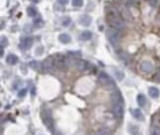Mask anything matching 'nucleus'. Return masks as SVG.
Wrapping results in <instances>:
<instances>
[{"label":"nucleus","instance_id":"f257e3e1","mask_svg":"<svg viewBox=\"0 0 160 135\" xmlns=\"http://www.w3.org/2000/svg\"><path fill=\"white\" fill-rule=\"evenodd\" d=\"M107 20H108V23H109L111 27L115 30H118V31L125 30L126 27V21L122 18L121 13L119 12L116 8H112L111 10H109L108 16H107Z\"/></svg>","mask_w":160,"mask_h":135},{"label":"nucleus","instance_id":"f03ea898","mask_svg":"<svg viewBox=\"0 0 160 135\" xmlns=\"http://www.w3.org/2000/svg\"><path fill=\"white\" fill-rule=\"evenodd\" d=\"M41 117L44 123L47 126L50 131L54 132V118H53V114H51V111L49 108H44L42 111V114H41Z\"/></svg>","mask_w":160,"mask_h":135},{"label":"nucleus","instance_id":"7ed1b4c3","mask_svg":"<svg viewBox=\"0 0 160 135\" xmlns=\"http://www.w3.org/2000/svg\"><path fill=\"white\" fill-rule=\"evenodd\" d=\"M98 80H99L100 83H101L103 86H105V87L108 88V89H113V88L116 87V83H115V81L112 79V78L106 72H103V71L99 73Z\"/></svg>","mask_w":160,"mask_h":135},{"label":"nucleus","instance_id":"20e7f679","mask_svg":"<svg viewBox=\"0 0 160 135\" xmlns=\"http://www.w3.org/2000/svg\"><path fill=\"white\" fill-rule=\"evenodd\" d=\"M69 65V59L63 54H58L54 58V67L58 70H65Z\"/></svg>","mask_w":160,"mask_h":135},{"label":"nucleus","instance_id":"39448f33","mask_svg":"<svg viewBox=\"0 0 160 135\" xmlns=\"http://www.w3.org/2000/svg\"><path fill=\"white\" fill-rule=\"evenodd\" d=\"M106 36L108 37V40H109V42L113 44L114 47H117L119 43H120L121 36H120V33H119L118 30H115V29L108 30V31L106 32Z\"/></svg>","mask_w":160,"mask_h":135},{"label":"nucleus","instance_id":"423d86ee","mask_svg":"<svg viewBox=\"0 0 160 135\" xmlns=\"http://www.w3.org/2000/svg\"><path fill=\"white\" fill-rule=\"evenodd\" d=\"M54 67V58L53 56H47L42 63V70L44 72H49V71L53 70Z\"/></svg>","mask_w":160,"mask_h":135},{"label":"nucleus","instance_id":"0eeeda50","mask_svg":"<svg viewBox=\"0 0 160 135\" xmlns=\"http://www.w3.org/2000/svg\"><path fill=\"white\" fill-rule=\"evenodd\" d=\"M112 111L117 118H122L124 117V106H122V104H112Z\"/></svg>","mask_w":160,"mask_h":135},{"label":"nucleus","instance_id":"6e6552de","mask_svg":"<svg viewBox=\"0 0 160 135\" xmlns=\"http://www.w3.org/2000/svg\"><path fill=\"white\" fill-rule=\"evenodd\" d=\"M111 103L112 104H122L124 100H122V96L119 90H116L111 94Z\"/></svg>","mask_w":160,"mask_h":135},{"label":"nucleus","instance_id":"1a4fd4ad","mask_svg":"<svg viewBox=\"0 0 160 135\" xmlns=\"http://www.w3.org/2000/svg\"><path fill=\"white\" fill-rule=\"evenodd\" d=\"M140 70L144 73H151L153 71V64L150 61L144 60L140 64Z\"/></svg>","mask_w":160,"mask_h":135},{"label":"nucleus","instance_id":"9d476101","mask_svg":"<svg viewBox=\"0 0 160 135\" xmlns=\"http://www.w3.org/2000/svg\"><path fill=\"white\" fill-rule=\"evenodd\" d=\"M33 46V39L30 37H26L23 40H21L20 43V47L23 48V50H29L30 47Z\"/></svg>","mask_w":160,"mask_h":135},{"label":"nucleus","instance_id":"9b49d317","mask_svg":"<svg viewBox=\"0 0 160 135\" xmlns=\"http://www.w3.org/2000/svg\"><path fill=\"white\" fill-rule=\"evenodd\" d=\"M92 22V18L90 16H88V15H82L80 18H79V23L80 25H82L83 27H88V26H90Z\"/></svg>","mask_w":160,"mask_h":135},{"label":"nucleus","instance_id":"f8f14e48","mask_svg":"<svg viewBox=\"0 0 160 135\" xmlns=\"http://www.w3.org/2000/svg\"><path fill=\"white\" fill-rule=\"evenodd\" d=\"M75 66L79 71H84L87 69L88 63L85 60H83V59H78V60H76V62H75Z\"/></svg>","mask_w":160,"mask_h":135},{"label":"nucleus","instance_id":"ddd939ff","mask_svg":"<svg viewBox=\"0 0 160 135\" xmlns=\"http://www.w3.org/2000/svg\"><path fill=\"white\" fill-rule=\"evenodd\" d=\"M151 124L152 127H160V112H156L151 117Z\"/></svg>","mask_w":160,"mask_h":135},{"label":"nucleus","instance_id":"4468645a","mask_svg":"<svg viewBox=\"0 0 160 135\" xmlns=\"http://www.w3.org/2000/svg\"><path fill=\"white\" fill-rule=\"evenodd\" d=\"M121 16L122 18L124 19L125 21H129V20H132V15H131V12L126 8V7H122V10H121Z\"/></svg>","mask_w":160,"mask_h":135},{"label":"nucleus","instance_id":"2eb2a0df","mask_svg":"<svg viewBox=\"0 0 160 135\" xmlns=\"http://www.w3.org/2000/svg\"><path fill=\"white\" fill-rule=\"evenodd\" d=\"M132 114L133 117H135L136 119H137V121H142L144 119L142 112H141V111L139 110V108H135V110H132Z\"/></svg>","mask_w":160,"mask_h":135},{"label":"nucleus","instance_id":"dca6fc26","mask_svg":"<svg viewBox=\"0 0 160 135\" xmlns=\"http://www.w3.org/2000/svg\"><path fill=\"white\" fill-rule=\"evenodd\" d=\"M58 40H59V42L62 43H70V40H71V37H70L68 34H61V35H59Z\"/></svg>","mask_w":160,"mask_h":135},{"label":"nucleus","instance_id":"f3484780","mask_svg":"<svg viewBox=\"0 0 160 135\" xmlns=\"http://www.w3.org/2000/svg\"><path fill=\"white\" fill-rule=\"evenodd\" d=\"M6 61H7V63H8V64H11V65L16 64V63L18 62V57H17V55H15V54H13V53L9 54L8 56H7Z\"/></svg>","mask_w":160,"mask_h":135},{"label":"nucleus","instance_id":"a211bd4d","mask_svg":"<svg viewBox=\"0 0 160 135\" xmlns=\"http://www.w3.org/2000/svg\"><path fill=\"white\" fill-rule=\"evenodd\" d=\"M148 94H149V96L151 97V98L157 99L159 97V90L155 87H150L149 90H148Z\"/></svg>","mask_w":160,"mask_h":135},{"label":"nucleus","instance_id":"6ab92c4d","mask_svg":"<svg viewBox=\"0 0 160 135\" xmlns=\"http://www.w3.org/2000/svg\"><path fill=\"white\" fill-rule=\"evenodd\" d=\"M136 101L139 107H144L146 104V98H145V96L142 95V94H139V95L137 96Z\"/></svg>","mask_w":160,"mask_h":135},{"label":"nucleus","instance_id":"aec40b11","mask_svg":"<svg viewBox=\"0 0 160 135\" xmlns=\"http://www.w3.org/2000/svg\"><path fill=\"white\" fill-rule=\"evenodd\" d=\"M91 37H92V33L90 31H84L80 35V39L82 40H91Z\"/></svg>","mask_w":160,"mask_h":135},{"label":"nucleus","instance_id":"412c9836","mask_svg":"<svg viewBox=\"0 0 160 135\" xmlns=\"http://www.w3.org/2000/svg\"><path fill=\"white\" fill-rule=\"evenodd\" d=\"M114 74H115V76L117 77V79H118L119 81H121V80L124 79V73H122L121 70L114 69Z\"/></svg>","mask_w":160,"mask_h":135},{"label":"nucleus","instance_id":"4be33fe9","mask_svg":"<svg viewBox=\"0 0 160 135\" xmlns=\"http://www.w3.org/2000/svg\"><path fill=\"white\" fill-rule=\"evenodd\" d=\"M27 13H28V15L30 17H35L37 15V10L34 8V7L30 6L27 8Z\"/></svg>","mask_w":160,"mask_h":135},{"label":"nucleus","instance_id":"5701e85b","mask_svg":"<svg viewBox=\"0 0 160 135\" xmlns=\"http://www.w3.org/2000/svg\"><path fill=\"white\" fill-rule=\"evenodd\" d=\"M34 26L36 28H42L43 26H44V21L42 20L41 18H38V19H35V21H34Z\"/></svg>","mask_w":160,"mask_h":135},{"label":"nucleus","instance_id":"b1692460","mask_svg":"<svg viewBox=\"0 0 160 135\" xmlns=\"http://www.w3.org/2000/svg\"><path fill=\"white\" fill-rule=\"evenodd\" d=\"M70 22H71V19L69 17H63L61 19V25L63 27H67V26L70 24Z\"/></svg>","mask_w":160,"mask_h":135},{"label":"nucleus","instance_id":"393cba45","mask_svg":"<svg viewBox=\"0 0 160 135\" xmlns=\"http://www.w3.org/2000/svg\"><path fill=\"white\" fill-rule=\"evenodd\" d=\"M95 135H111V132H110L109 129H107V128H102V129H100Z\"/></svg>","mask_w":160,"mask_h":135},{"label":"nucleus","instance_id":"a878e982","mask_svg":"<svg viewBox=\"0 0 160 135\" xmlns=\"http://www.w3.org/2000/svg\"><path fill=\"white\" fill-rule=\"evenodd\" d=\"M129 132H131L132 135H136V134H137L139 133V128H137L136 126H135V125H131L129 126Z\"/></svg>","mask_w":160,"mask_h":135},{"label":"nucleus","instance_id":"bb28decb","mask_svg":"<svg viewBox=\"0 0 160 135\" xmlns=\"http://www.w3.org/2000/svg\"><path fill=\"white\" fill-rule=\"evenodd\" d=\"M72 5L75 7H81L83 5V0H72Z\"/></svg>","mask_w":160,"mask_h":135},{"label":"nucleus","instance_id":"cd10ccee","mask_svg":"<svg viewBox=\"0 0 160 135\" xmlns=\"http://www.w3.org/2000/svg\"><path fill=\"white\" fill-rule=\"evenodd\" d=\"M7 44H8V40H7L6 37L2 36V37H1V47H6Z\"/></svg>","mask_w":160,"mask_h":135},{"label":"nucleus","instance_id":"c85d7f7f","mask_svg":"<svg viewBox=\"0 0 160 135\" xmlns=\"http://www.w3.org/2000/svg\"><path fill=\"white\" fill-rule=\"evenodd\" d=\"M26 95H27V89H22L19 91V93H18V97H19V98H24Z\"/></svg>","mask_w":160,"mask_h":135},{"label":"nucleus","instance_id":"c756f323","mask_svg":"<svg viewBox=\"0 0 160 135\" xmlns=\"http://www.w3.org/2000/svg\"><path fill=\"white\" fill-rule=\"evenodd\" d=\"M30 66H31L33 69H36V70L39 69V63L37 61H31L30 62Z\"/></svg>","mask_w":160,"mask_h":135},{"label":"nucleus","instance_id":"7c9ffc66","mask_svg":"<svg viewBox=\"0 0 160 135\" xmlns=\"http://www.w3.org/2000/svg\"><path fill=\"white\" fill-rule=\"evenodd\" d=\"M148 3H149V5L152 7H157L158 6V0H147Z\"/></svg>","mask_w":160,"mask_h":135},{"label":"nucleus","instance_id":"2f4dec72","mask_svg":"<svg viewBox=\"0 0 160 135\" xmlns=\"http://www.w3.org/2000/svg\"><path fill=\"white\" fill-rule=\"evenodd\" d=\"M151 135H160V130L158 127H152Z\"/></svg>","mask_w":160,"mask_h":135},{"label":"nucleus","instance_id":"473e14b6","mask_svg":"<svg viewBox=\"0 0 160 135\" xmlns=\"http://www.w3.org/2000/svg\"><path fill=\"white\" fill-rule=\"evenodd\" d=\"M154 80H155V81H157V82H160V70L158 71L157 73L155 74V76H154Z\"/></svg>","mask_w":160,"mask_h":135},{"label":"nucleus","instance_id":"72a5a7b5","mask_svg":"<svg viewBox=\"0 0 160 135\" xmlns=\"http://www.w3.org/2000/svg\"><path fill=\"white\" fill-rule=\"evenodd\" d=\"M69 0H57V2L59 3V4H61V5H65V4H67Z\"/></svg>","mask_w":160,"mask_h":135},{"label":"nucleus","instance_id":"f704fd0d","mask_svg":"<svg viewBox=\"0 0 160 135\" xmlns=\"http://www.w3.org/2000/svg\"><path fill=\"white\" fill-rule=\"evenodd\" d=\"M31 1L35 2V3H38V2H40V0H31Z\"/></svg>","mask_w":160,"mask_h":135},{"label":"nucleus","instance_id":"c9c22d12","mask_svg":"<svg viewBox=\"0 0 160 135\" xmlns=\"http://www.w3.org/2000/svg\"><path fill=\"white\" fill-rule=\"evenodd\" d=\"M136 135H137V134H136Z\"/></svg>","mask_w":160,"mask_h":135},{"label":"nucleus","instance_id":"e433bc0d","mask_svg":"<svg viewBox=\"0 0 160 135\" xmlns=\"http://www.w3.org/2000/svg\"><path fill=\"white\" fill-rule=\"evenodd\" d=\"M159 112H160V111H159Z\"/></svg>","mask_w":160,"mask_h":135}]
</instances>
